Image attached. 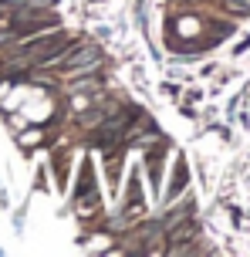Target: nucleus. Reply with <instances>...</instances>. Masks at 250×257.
Instances as JSON below:
<instances>
[{
  "label": "nucleus",
  "mask_w": 250,
  "mask_h": 257,
  "mask_svg": "<svg viewBox=\"0 0 250 257\" xmlns=\"http://www.w3.org/2000/svg\"><path fill=\"white\" fill-rule=\"evenodd\" d=\"M58 68H65L71 75H78V71H85V75L88 71H98L102 68V48L95 41H71V48L58 61Z\"/></svg>",
  "instance_id": "obj_1"
},
{
  "label": "nucleus",
  "mask_w": 250,
  "mask_h": 257,
  "mask_svg": "<svg viewBox=\"0 0 250 257\" xmlns=\"http://www.w3.org/2000/svg\"><path fill=\"white\" fill-rule=\"evenodd\" d=\"M112 112H115V105H108V102L105 105H88V112L81 115V128H95L105 115H112Z\"/></svg>",
  "instance_id": "obj_3"
},
{
  "label": "nucleus",
  "mask_w": 250,
  "mask_h": 257,
  "mask_svg": "<svg viewBox=\"0 0 250 257\" xmlns=\"http://www.w3.org/2000/svg\"><path fill=\"white\" fill-rule=\"evenodd\" d=\"M54 0H0V11H51Z\"/></svg>",
  "instance_id": "obj_2"
},
{
  "label": "nucleus",
  "mask_w": 250,
  "mask_h": 257,
  "mask_svg": "<svg viewBox=\"0 0 250 257\" xmlns=\"http://www.w3.org/2000/svg\"><path fill=\"white\" fill-rule=\"evenodd\" d=\"M223 7L230 14H237V17H247L250 14V0H223Z\"/></svg>",
  "instance_id": "obj_4"
}]
</instances>
